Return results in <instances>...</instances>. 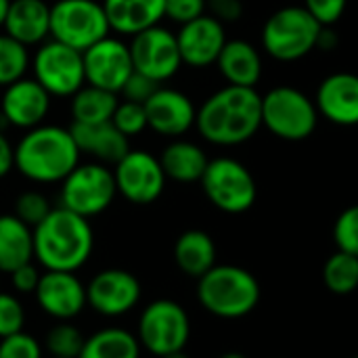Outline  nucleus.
<instances>
[{"label":"nucleus","instance_id":"nucleus-15","mask_svg":"<svg viewBox=\"0 0 358 358\" xmlns=\"http://www.w3.org/2000/svg\"><path fill=\"white\" fill-rule=\"evenodd\" d=\"M84 57V76L86 84L120 94L126 80L134 73V63L128 42L117 36H107L86 48Z\"/></svg>","mask_w":358,"mask_h":358},{"label":"nucleus","instance_id":"nucleus-41","mask_svg":"<svg viewBox=\"0 0 358 358\" xmlns=\"http://www.w3.org/2000/svg\"><path fill=\"white\" fill-rule=\"evenodd\" d=\"M40 277H42V273L38 271V266H36L34 262H29V264H23V266L15 268V271L8 275V281H10V287H13L15 294H19V296H29V294L36 292Z\"/></svg>","mask_w":358,"mask_h":358},{"label":"nucleus","instance_id":"nucleus-2","mask_svg":"<svg viewBox=\"0 0 358 358\" xmlns=\"http://www.w3.org/2000/svg\"><path fill=\"white\" fill-rule=\"evenodd\" d=\"M80 157L71 130L59 124L44 122L25 130L15 145V170L36 185H61Z\"/></svg>","mask_w":358,"mask_h":358},{"label":"nucleus","instance_id":"nucleus-21","mask_svg":"<svg viewBox=\"0 0 358 358\" xmlns=\"http://www.w3.org/2000/svg\"><path fill=\"white\" fill-rule=\"evenodd\" d=\"M2 31L36 48L50 38V4L46 0H10Z\"/></svg>","mask_w":358,"mask_h":358},{"label":"nucleus","instance_id":"nucleus-49","mask_svg":"<svg viewBox=\"0 0 358 358\" xmlns=\"http://www.w3.org/2000/svg\"><path fill=\"white\" fill-rule=\"evenodd\" d=\"M48 358H55V357H48Z\"/></svg>","mask_w":358,"mask_h":358},{"label":"nucleus","instance_id":"nucleus-4","mask_svg":"<svg viewBox=\"0 0 358 358\" xmlns=\"http://www.w3.org/2000/svg\"><path fill=\"white\" fill-rule=\"evenodd\" d=\"M258 279L235 264H216L197 279V300L210 315L227 321L243 319L260 304Z\"/></svg>","mask_w":358,"mask_h":358},{"label":"nucleus","instance_id":"nucleus-46","mask_svg":"<svg viewBox=\"0 0 358 358\" xmlns=\"http://www.w3.org/2000/svg\"><path fill=\"white\" fill-rule=\"evenodd\" d=\"M162 358H191L185 350H178V352H172V355H166V357Z\"/></svg>","mask_w":358,"mask_h":358},{"label":"nucleus","instance_id":"nucleus-37","mask_svg":"<svg viewBox=\"0 0 358 358\" xmlns=\"http://www.w3.org/2000/svg\"><path fill=\"white\" fill-rule=\"evenodd\" d=\"M0 358H44V348L34 336L19 331L0 340Z\"/></svg>","mask_w":358,"mask_h":358},{"label":"nucleus","instance_id":"nucleus-11","mask_svg":"<svg viewBox=\"0 0 358 358\" xmlns=\"http://www.w3.org/2000/svg\"><path fill=\"white\" fill-rule=\"evenodd\" d=\"M199 182L208 201L224 214H243L258 199L252 172L235 157L210 159Z\"/></svg>","mask_w":358,"mask_h":358},{"label":"nucleus","instance_id":"nucleus-36","mask_svg":"<svg viewBox=\"0 0 358 358\" xmlns=\"http://www.w3.org/2000/svg\"><path fill=\"white\" fill-rule=\"evenodd\" d=\"M25 308L15 294L0 289V340L23 331Z\"/></svg>","mask_w":358,"mask_h":358},{"label":"nucleus","instance_id":"nucleus-23","mask_svg":"<svg viewBox=\"0 0 358 358\" xmlns=\"http://www.w3.org/2000/svg\"><path fill=\"white\" fill-rule=\"evenodd\" d=\"M111 31L134 36L166 19V0H101Z\"/></svg>","mask_w":358,"mask_h":358},{"label":"nucleus","instance_id":"nucleus-17","mask_svg":"<svg viewBox=\"0 0 358 358\" xmlns=\"http://www.w3.org/2000/svg\"><path fill=\"white\" fill-rule=\"evenodd\" d=\"M34 296L38 308L55 321H73L88 308L86 285L76 273L44 271Z\"/></svg>","mask_w":358,"mask_h":358},{"label":"nucleus","instance_id":"nucleus-39","mask_svg":"<svg viewBox=\"0 0 358 358\" xmlns=\"http://www.w3.org/2000/svg\"><path fill=\"white\" fill-rule=\"evenodd\" d=\"M321 25H336L348 6V0H304L302 4Z\"/></svg>","mask_w":358,"mask_h":358},{"label":"nucleus","instance_id":"nucleus-7","mask_svg":"<svg viewBox=\"0 0 358 358\" xmlns=\"http://www.w3.org/2000/svg\"><path fill=\"white\" fill-rule=\"evenodd\" d=\"M115 197L113 170L101 162H80L61 182L59 206L90 220L109 210Z\"/></svg>","mask_w":358,"mask_h":358},{"label":"nucleus","instance_id":"nucleus-34","mask_svg":"<svg viewBox=\"0 0 358 358\" xmlns=\"http://www.w3.org/2000/svg\"><path fill=\"white\" fill-rule=\"evenodd\" d=\"M111 124L128 138L143 134L149 126H147V111L145 105L141 103H132V101H120L115 107V113L111 117Z\"/></svg>","mask_w":358,"mask_h":358},{"label":"nucleus","instance_id":"nucleus-19","mask_svg":"<svg viewBox=\"0 0 358 358\" xmlns=\"http://www.w3.org/2000/svg\"><path fill=\"white\" fill-rule=\"evenodd\" d=\"M176 42H178L182 65H189L193 69L216 65L218 55L227 44L224 23H220L218 19L206 13L180 25L176 31Z\"/></svg>","mask_w":358,"mask_h":358},{"label":"nucleus","instance_id":"nucleus-6","mask_svg":"<svg viewBox=\"0 0 358 358\" xmlns=\"http://www.w3.org/2000/svg\"><path fill=\"white\" fill-rule=\"evenodd\" d=\"M319 117L315 101L294 86H275L262 94V126L281 141L300 143L310 138Z\"/></svg>","mask_w":358,"mask_h":358},{"label":"nucleus","instance_id":"nucleus-13","mask_svg":"<svg viewBox=\"0 0 358 358\" xmlns=\"http://www.w3.org/2000/svg\"><path fill=\"white\" fill-rule=\"evenodd\" d=\"M113 176L117 195L134 206L155 203L168 182L159 157L151 155L145 149H130L113 166Z\"/></svg>","mask_w":358,"mask_h":358},{"label":"nucleus","instance_id":"nucleus-40","mask_svg":"<svg viewBox=\"0 0 358 358\" xmlns=\"http://www.w3.org/2000/svg\"><path fill=\"white\" fill-rule=\"evenodd\" d=\"M157 88H159L157 82H153L151 78H147V76H143V73H138V71H134V73L126 80V84H124V88H122L120 94L124 96V101H132V103L145 105L147 99H149Z\"/></svg>","mask_w":358,"mask_h":358},{"label":"nucleus","instance_id":"nucleus-18","mask_svg":"<svg viewBox=\"0 0 358 358\" xmlns=\"http://www.w3.org/2000/svg\"><path fill=\"white\" fill-rule=\"evenodd\" d=\"M147 126L166 138H180L197 120V107L182 90L159 86L145 103Z\"/></svg>","mask_w":358,"mask_h":358},{"label":"nucleus","instance_id":"nucleus-12","mask_svg":"<svg viewBox=\"0 0 358 358\" xmlns=\"http://www.w3.org/2000/svg\"><path fill=\"white\" fill-rule=\"evenodd\" d=\"M128 46L134 71L151 78L157 84L172 80L182 67L176 34L162 23L134 34Z\"/></svg>","mask_w":358,"mask_h":358},{"label":"nucleus","instance_id":"nucleus-8","mask_svg":"<svg viewBox=\"0 0 358 358\" xmlns=\"http://www.w3.org/2000/svg\"><path fill=\"white\" fill-rule=\"evenodd\" d=\"M136 338L143 350L157 358L185 350L191 338V319L178 302L153 300L138 317Z\"/></svg>","mask_w":358,"mask_h":358},{"label":"nucleus","instance_id":"nucleus-45","mask_svg":"<svg viewBox=\"0 0 358 358\" xmlns=\"http://www.w3.org/2000/svg\"><path fill=\"white\" fill-rule=\"evenodd\" d=\"M8 4H10V0H0V29H2V23H4V17H6V10H8Z\"/></svg>","mask_w":358,"mask_h":358},{"label":"nucleus","instance_id":"nucleus-32","mask_svg":"<svg viewBox=\"0 0 358 358\" xmlns=\"http://www.w3.org/2000/svg\"><path fill=\"white\" fill-rule=\"evenodd\" d=\"M84 334L71 321H57V325L46 331L42 348L48 357L78 358L84 348Z\"/></svg>","mask_w":358,"mask_h":358},{"label":"nucleus","instance_id":"nucleus-9","mask_svg":"<svg viewBox=\"0 0 358 358\" xmlns=\"http://www.w3.org/2000/svg\"><path fill=\"white\" fill-rule=\"evenodd\" d=\"M111 34L101 0H57L50 4V38L80 52Z\"/></svg>","mask_w":358,"mask_h":358},{"label":"nucleus","instance_id":"nucleus-30","mask_svg":"<svg viewBox=\"0 0 358 358\" xmlns=\"http://www.w3.org/2000/svg\"><path fill=\"white\" fill-rule=\"evenodd\" d=\"M323 283L336 296H350L358 289V258L338 250L323 264Z\"/></svg>","mask_w":358,"mask_h":358},{"label":"nucleus","instance_id":"nucleus-38","mask_svg":"<svg viewBox=\"0 0 358 358\" xmlns=\"http://www.w3.org/2000/svg\"><path fill=\"white\" fill-rule=\"evenodd\" d=\"M208 10V0H166V19L185 25Z\"/></svg>","mask_w":358,"mask_h":358},{"label":"nucleus","instance_id":"nucleus-24","mask_svg":"<svg viewBox=\"0 0 358 358\" xmlns=\"http://www.w3.org/2000/svg\"><path fill=\"white\" fill-rule=\"evenodd\" d=\"M216 65L227 84L243 88H256L264 67L260 50L248 40H227Z\"/></svg>","mask_w":358,"mask_h":358},{"label":"nucleus","instance_id":"nucleus-16","mask_svg":"<svg viewBox=\"0 0 358 358\" xmlns=\"http://www.w3.org/2000/svg\"><path fill=\"white\" fill-rule=\"evenodd\" d=\"M52 96L34 80L21 78L0 92V122L17 128V130H31L46 122L50 113Z\"/></svg>","mask_w":358,"mask_h":358},{"label":"nucleus","instance_id":"nucleus-28","mask_svg":"<svg viewBox=\"0 0 358 358\" xmlns=\"http://www.w3.org/2000/svg\"><path fill=\"white\" fill-rule=\"evenodd\" d=\"M141 352L136 334L124 327H105L84 340L78 358H141Z\"/></svg>","mask_w":358,"mask_h":358},{"label":"nucleus","instance_id":"nucleus-5","mask_svg":"<svg viewBox=\"0 0 358 358\" xmlns=\"http://www.w3.org/2000/svg\"><path fill=\"white\" fill-rule=\"evenodd\" d=\"M321 23L304 6H283L275 10L262 27V48L281 63L304 59L317 48Z\"/></svg>","mask_w":358,"mask_h":358},{"label":"nucleus","instance_id":"nucleus-22","mask_svg":"<svg viewBox=\"0 0 358 358\" xmlns=\"http://www.w3.org/2000/svg\"><path fill=\"white\" fill-rule=\"evenodd\" d=\"M69 130L73 134L78 149L105 166H115L132 149L130 138L124 136L111 122L71 124Z\"/></svg>","mask_w":358,"mask_h":358},{"label":"nucleus","instance_id":"nucleus-29","mask_svg":"<svg viewBox=\"0 0 358 358\" xmlns=\"http://www.w3.org/2000/svg\"><path fill=\"white\" fill-rule=\"evenodd\" d=\"M117 94L84 84L71 99H69V113L71 124H103L111 122L115 107H117Z\"/></svg>","mask_w":358,"mask_h":358},{"label":"nucleus","instance_id":"nucleus-47","mask_svg":"<svg viewBox=\"0 0 358 358\" xmlns=\"http://www.w3.org/2000/svg\"><path fill=\"white\" fill-rule=\"evenodd\" d=\"M218 358H248L245 355H241V352H224L222 357Z\"/></svg>","mask_w":358,"mask_h":358},{"label":"nucleus","instance_id":"nucleus-48","mask_svg":"<svg viewBox=\"0 0 358 358\" xmlns=\"http://www.w3.org/2000/svg\"><path fill=\"white\" fill-rule=\"evenodd\" d=\"M352 358H358V355H357V357H352Z\"/></svg>","mask_w":358,"mask_h":358},{"label":"nucleus","instance_id":"nucleus-20","mask_svg":"<svg viewBox=\"0 0 358 358\" xmlns=\"http://www.w3.org/2000/svg\"><path fill=\"white\" fill-rule=\"evenodd\" d=\"M315 105L321 117L336 126H358V76L350 71H338L327 76L315 96Z\"/></svg>","mask_w":358,"mask_h":358},{"label":"nucleus","instance_id":"nucleus-27","mask_svg":"<svg viewBox=\"0 0 358 358\" xmlns=\"http://www.w3.org/2000/svg\"><path fill=\"white\" fill-rule=\"evenodd\" d=\"M174 262L187 277L199 279L216 266V243L199 229L185 231L174 243Z\"/></svg>","mask_w":358,"mask_h":358},{"label":"nucleus","instance_id":"nucleus-10","mask_svg":"<svg viewBox=\"0 0 358 358\" xmlns=\"http://www.w3.org/2000/svg\"><path fill=\"white\" fill-rule=\"evenodd\" d=\"M29 69L52 99H71L86 84L82 52L52 38L36 46Z\"/></svg>","mask_w":358,"mask_h":358},{"label":"nucleus","instance_id":"nucleus-43","mask_svg":"<svg viewBox=\"0 0 358 358\" xmlns=\"http://www.w3.org/2000/svg\"><path fill=\"white\" fill-rule=\"evenodd\" d=\"M15 170V145L0 130V180L6 178Z\"/></svg>","mask_w":358,"mask_h":358},{"label":"nucleus","instance_id":"nucleus-1","mask_svg":"<svg viewBox=\"0 0 358 358\" xmlns=\"http://www.w3.org/2000/svg\"><path fill=\"white\" fill-rule=\"evenodd\" d=\"M195 128L216 147L243 145L262 128V94L256 88L227 84L201 103Z\"/></svg>","mask_w":358,"mask_h":358},{"label":"nucleus","instance_id":"nucleus-3","mask_svg":"<svg viewBox=\"0 0 358 358\" xmlns=\"http://www.w3.org/2000/svg\"><path fill=\"white\" fill-rule=\"evenodd\" d=\"M94 231L90 220L61 206L34 229V260L44 271L78 273L92 256Z\"/></svg>","mask_w":358,"mask_h":358},{"label":"nucleus","instance_id":"nucleus-14","mask_svg":"<svg viewBox=\"0 0 358 358\" xmlns=\"http://www.w3.org/2000/svg\"><path fill=\"white\" fill-rule=\"evenodd\" d=\"M141 296V281L136 279V275L124 268L99 271L86 283L88 308L107 319H117L132 313L138 306Z\"/></svg>","mask_w":358,"mask_h":358},{"label":"nucleus","instance_id":"nucleus-42","mask_svg":"<svg viewBox=\"0 0 358 358\" xmlns=\"http://www.w3.org/2000/svg\"><path fill=\"white\" fill-rule=\"evenodd\" d=\"M208 10L220 23H235L243 15L241 0H208Z\"/></svg>","mask_w":358,"mask_h":358},{"label":"nucleus","instance_id":"nucleus-44","mask_svg":"<svg viewBox=\"0 0 358 358\" xmlns=\"http://www.w3.org/2000/svg\"><path fill=\"white\" fill-rule=\"evenodd\" d=\"M338 44H340V38H338L334 25H323L321 31H319V38H317V48L325 50V52H331V50H336Z\"/></svg>","mask_w":358,"mask_h":358},{"label":"nucleus","instance_id":"nucleus-25","mask_svg":"<svg viewBox=\"0 0 358 358\" xmlns=\"http://www.w3.org/2000/svg\"><path fill=\"white\" fill-rule=\"evenodd\" d=\"M208 162L210 157L206 155V151L197 143L185 138H172L159 155L166 178L180 185L199 182L208 168Z\"/></svg>","mask_w":358,"mask_h":358},{"label":"nucleus","instance_id":"nucleus-26","mask_svg":"<svg viewBox=\"0 0 358 358\" xmlns=\"http://www.w3.org/2000/svg\"><path fill=\"white\" fill-rule=\"evenodd\" d=\"M34 262V229L15 214H0V275Z\"/></svg>","mask_w":358,"mask_h":358},{"label":"nucleus","instance_id":"nucleus-33","mask_svg":"<svg viewBox=\"0 0 358 358\" xmlns=\"http://www.w3.org/2000/svg\"><path fill=\"white\" fill-rule=\"evenodd\" d=\"M50 210H52L50 199L40 191H23L13 206V214L31 229H36L50 214Z\"/></svg>","mask_w":358,"mask_h":358},{"label":"nucleus","instance_id":"nucleus-35","mask_svg":"<svg viewBox=\"0 0 358 358\" xmlns=\"http://www.w3.org/2000/svg\"><path fill=\"white\" fill-rule=\"evenodd\" d=\"M334 241L338 250L358 258V203L346 208L334 224Z\"/></svg>","mask_w":358,"mask_h":358},{"label":"nucleus","instance_id":"nucleus-31","mask_svg":"<svg viewBox=\"0 0 358 358\" xmlns=\"http://www.w3.org/2000/svg\"><path fill=\"white\" fill-rule=\"evenodd\" d=\"M31 67V48L8 34H0V88L27 76Z\"/></svg>","mask_w":358,"mask_h":358}]
</instances>
